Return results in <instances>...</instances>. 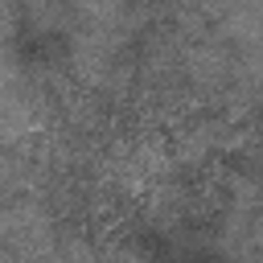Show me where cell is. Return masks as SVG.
<instances>
[{"instance_id": "cell-2", "label": "cell", "mask_w": 263, "mask_h": 263, "mask_svg": "<svg viewBox=\"0 0 263 263\" xmlns=\"http://www.w3.org/2000/svg\"><path fill=\"white\" fill-rule=\"evenodd\" d=\"M29 263H58V259H41V255H33V259H29Z\"/></svg>"}, {"instance_id": "cell-1", "label": "cell", "mask_w": 263, "mask_h": 263, "mask_svg": "<svg viewBox=\"0 0 263 263\" xmlns=\"http://www.w3.org/2000/svg\"><path fill=\"white\" fill-rule=\"evenodd\" d=\"M226 251L234 255V263H263V189H247L234 197Z\"/></svg>"}]
</instances>
